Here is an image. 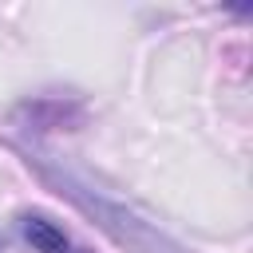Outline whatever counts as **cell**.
I'll use <instances>...</instances> for the list:
<instances>
[{"label": "cell", "instance_id": "cell-1", "mask_svg": "<svg viewBox=\"0 0 253 253\" xmlns=\"http://www.w3.org/2000/svg\"><path fill=\"white\" fill-rule=\"evenodd\" d=\"M20 154L28 158V166H32L59 198H67L75 210H83V213L91 217V225H99V229H103L111 241H119L126 253H186V249L174 245L166 233H158V225L142 221L134 210H126L123 202L107 198L103 190L79 182V178H75L71 170H63L59 162H47V158L36 154V150H20Z\"/></svg>", "mask_w": 253, "mask_h": 253}, {"label": "cell", "instance_id": "cell-2", "mask_svg": "<svg viewBox=\"0 0 253 253\" xmlns=\"http://www.w3.org/2000/svg\"><path fill=\"white\" fill-rule=\"evenodd\" d=\"M16 229H20V237L32 245V253H91L83 241H75L55 217H47V213H40V210H24L20 217H16Z\"/></svg>", "mask_w": 253, "mask_h": 253}, {"label": "cell", "instance_id": "cell-3", "mask_svg": "<svg viewBox=\"0 0 253 253\" xmlns=\"http://www.w3.org/2000/svg\"><path fill=\"white\" fill-rule=\"evenodd\" d=\"M20 119L28 130H71L83 123V103L79 99H55V95H43V99H32L20 107Z\"/></svg>", "mask_w": 253, "mask_h": 253}, {"label": "cell", "instance_id": "cell-4", "mask_svg": "<svg viewBox=\"0 0 253 253\" xmlns=\"http://www.w3.org/2000/svg\"><path fill=\"white\" fill-rule=\"evenodd\" d=\"M0 253H4V237H0Z\"/></svg>", "mask_w": 253, "mask_h": 253}]
</instances>
